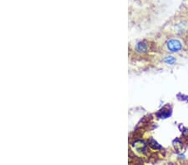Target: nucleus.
Returning <instances> with one entry per match:
<instances>
[{
	"mask_svg": "<svg viewBox=\"0 0 188 165\" xmlns=\"http://www.w3.org/2000/svg\"><path fill=\"white\" fill-rule=\"evenodd\" d=\"M136 48L140 52H144V51H146V49H147V46L144 43H139L137 46H136Z\"/></svg>",
	"mask_w": 188,
	"mask_h": 165,
	"instance_id": "obj_3",
	"label": "nucleus"
},
{
	"mask_svg": "<svg viewBox=\"0 0 188 165\" xmlns=\"http://www.w3.org/2000/svg\"><path fill=\"white\" fill-rule=\"evenodd\" d=\"M167 48L171 53H176L180 51L182 48V44L180 40L171 39L167 42Z\"/></svg>",
	"mask_w": 188,
	"mask_h": 165,
	"instance_id": "obj_1",
	"label": "nucleus"
},
{
	"mask_svg": "<svg viewBox=\"0 0 188 165\" xmlns=\"http://www.w3.org/2000/svg\"><path fill=\"white\" fill-rule=\"evenodd\" d=\"M164 62L165 63H168V64H171L172 65L174 64L176 62V58L173 57V56H166L164 58Z\"/></svg>",
	"mask_w": 188,
	"mask_h": 165,
	"instance_id": "obj_2",
	"label": "nucleus"
}]
</instances>
